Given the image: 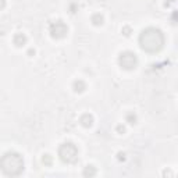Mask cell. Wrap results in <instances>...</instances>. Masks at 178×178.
<instances>
[{"mask_svg": "<svg viewBox=\"0 0 178 178\" xmlns=\"http://www.w3.org/2000/svg\"><path fill=\"white\" fill-rule=\"evenodd\" d=\"M139 45L145 52L156 53L164 45V35L157 28H146L139 36Z\"/></svg>", "mask_w": 178, "mask_h": 178, "instance_id": "1", "label": "cell"}, {"mask_svg": "<svg viewBox=\"0 0 178 178\" xmlns=\"http://www.w3.org/2000/svg\"><path fill=\"white\" fill-rule=\"evenodd\" d=\"M0 170L9 175L17 177L24 171V160L22 156L17 152H7L0 159Z\"/></svg>", "mask_w": 178, "mask_h": 178, "instance_id": "2", "label": "cell"}, {"mask_svg": "<svg viewBox=\"0 0 178 178\" xmlns=\"http://www.w3.org/2000/svg\"><path fill=\"white\" fill-rule=\"evenodd\" d=\"M59 156L61 159V161H64V163H68V164L70 163H75L77 159H78V149L71 142L63 143L61 146L59 147Z\"/></svg>", "mask_w": 178, "mask_h": 178, "instance_id": "3", "label": "cell"}, {"mask_svg": "<svg viewBox=\"0 0 178 178\" xmlns=\"http://www.w3.org/2000/svg\"><path fill=\"white\" fill-rule=\"evenodd\" d=\"M118 63L124 70H134L138 64V59H136L135 53L132 52H124L120 54L118 57Z\"/></svg>", "mask_w": 178, "mask_h": 178, "instance_id": "4", "label": "cell"}, {"mask_svg": "<svg viewBox=\"0 0 178 178\" xmlns=\"http://www.w3.org/2000/svg\"><path fill=\"white\" fill-rule=\"evenodd\" d=\"M67 32H68V28H67V25L63 21H56L50 25V35H52V38H54V39L64 38L67 35Z\"/></svg>", "mask_w": 178, "mask_h": 178, "instance_id": "5", "label": "cell"}, {"mask_svg": "<svg viewBox=\"0 0 178 178\" xmlns=\"http://www.w3.org/2000/svg\"><path fill=\"white\" fill-rule=\"evenodd\" d=\"M81 123H82L84 127H91L93 124V117L91 114H84L81 117Z\"/></svg>", "mask_w": 178, "mask_h": 178, "instance_id": "6", "label": "cell"}, {"mask_svg": "<svg viewBox=\"0 0 178 178\" xmlns=\"http://www.w3.org/2000/svg\"><path fill=\"white\" fill-rule=\"evenodd\" d=\"M25 42H27V36H25L24 33H17V35L14 36V43H15L17 46H22Z\"/></svg>", "mask_w": 178, "mask_h": 178, "instance_id": "7", "label": "cell"}, {"mask_svg": "<svg viewBox=\"0 0 178 178\" xmlns=\"http://www.w3.org/2000/svg\"><path fill=\"white\" fill-rule=\"evenodd\" d=\"M85 88H86V85H85L84 81H75V82H74V89H75V92H84Z\"/></svg>", "mask_w": 178, "mask_h": 178, "instance_id": "8", "label": "cell"}, {"mask_svg": "<svg viewBox=\"0 0 178 178\" xmlns=\"http://www.w3.org/2000/svg\"><path fill=\"white\" fill-rule=\"evenodd\" d=\"M95 174H96V170H95V167L93 166H86L85 167V170H84V175L85 177H93Z\"/></svg>", "mask_w": 178, "mask_h": 178, "instance_id": "9", "label": "cell"}, {"mask_svg": "<svg viewBox=\"0 0 178 178\" xmlns=\"http://www.w3.org/2000/svg\"><path fill=\"white\" fill-rule=\"evenodd\" d=\"M92 22H93L95 25H102L103 24V17L100 14H95L93 17H92Z\"/></svg>", "mask_w": 178, "mask_h": 178, "instance_id": "10", "label": "cell"}, {"mask_svg": "<svg viewBox=\"0 0 178 178\" xmlns=\"http://www.w3.org/2000/svg\"><path fill=\"white\" fill-rule=\"evenodd\" d=\"M127 121H128L129 124H135V121H136V117H135V114L129 113V114L127 115Z\"/></svg>", "mask_w": 178, "mask_h": 178, "instance_id": "11", "label": "cell"}, {"mask_svg": "<svg viewBox=\"0 0 178 178\" xmlns=\"http://www.w3.org/2000/svg\"><path fill=\"white\" fill-rule=\"evenodd\" d=\"M43 163H46L47 166H50V164H52V159H50L49 155H46V156L43 157Z\"/></svg>", "mask_w": 178, "mask_h": 178, "instance_id": "12", "label": "cell"}, {"mask_svg": "<svg viewBox=\"0 0 178 178\" xmlns=\"http://www.w3.org/2000/svg\"><path fill=\"white\" fill-rule=\"evenodd\" d=\"M4 6H6V1H4V0H0V9H3Z\"/></svg>", "mask_w": 178, "mask_h": 178, "instance_id": "13", "label": "cell"}, {"mask_svg": "<svg viewBox=\"0 0 178 178\" xmlns=\"http://www.w3.org/2000/svg\"><path fill=\"white\" fill-rule=\"evenodd\" d=\"M117 129H118V131H120V132H124V127L118 125V127H117Z\"/></svg>", "mask_w": 178, "mask_h": 178, "instance_id": "14", "label": "cell"}, {"mask_svg": "<svg viewBox=\"0 0 178 178\" xmlns=\"http://www.w3.org/2000/svg\"><path fill=\"white\" fill-rule=\"evenodd\" d=\"M124 32H125L124 35H129V28H124Z\"/></svg>", "mask_w": 178, "mask_h": 178, "instance_id": "15", "label": "cell"}]
</instances>
